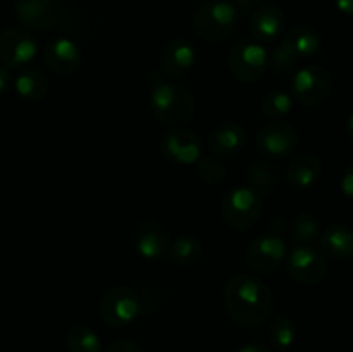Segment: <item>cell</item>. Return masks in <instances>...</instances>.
<instances>
[{
  "label": "cell",
  "instance_id": "obj_1",
  "mask_svg": "<svg viewBox=\"0 0 353 352\" xmlns=\"http://www.w3.org/2000/svg\"><path fill=\"white\" fill-rule=\"evenodd\" d=\"M224 304L231 320L241 328L264 324L272 313V293L264 283L252 275H234L224 289Z\"/></svg>",
  "mask_w": 353,
  "mask_h": 352
},
{
  "label": "cell",
  "instance_id": "obj_2",
  "mask_svg": "<svg viewBox=\"0 0 353 352\" xmlns=\"http://www.w3.org/2000/svg\"><path fill=\"white\" fill-rule=\"evenodd\" d=\"M150 106L157 121L171 128H181L193 119L196 102L193 93L171 79H154Z\"/></svg>",
  "mask_w": 353,
  "mask_h": 352
},
{
  "label": "cell",
  "instance_id": "obj_3",
  "mask_svg": "<svg viewBox=\"0 0 353 352\" xmlns=\"http://www.w3.org/2000/svg\"><path fill=\"white\" fill-rule=\"evenodd\" d=\"M240 10L226 0H212L196 9L193 28L207 41H223L236 31L240 24Z\"/></svg>",
  "mask_w": 353,
  "mask_h": 352
},
{
  "label": "cell",
  "instance_id": "obj_4",
  "mask_svg": "<svg viewBox=\"0 0 353 352\" xmlns=\"http://www.w3.org/2000/svg\"><path fill=\"white\" fill-rule=\"evenodd\" d=\"M223 219L234 230H248L259 221L262 213L261 193L252 186H236L223 200Z\"/></svg>",
  "mask_w": 353,
  "mask_h": 352
},
{
  "label": "cell",
  "instance_id": "obj_5",
  "mask_svg": "<svg viewBox=\"0 0 353 352\" xmlns=\"http://www.w3.org/2000/svg\"><path fill=\"white\" fill-rule=\"evenodd\" d=\"M228 68L236 79L254 83L264 76L269 68V54L257 40H245L234 45L228 55Z\"/></svg>",
  "mask_w": 353,
  "mask_h": 352
},
{
  "label": "cell",
  "instance_id": "obj_6",
  "mask_svg": "<svg viewBox=\"0 0 353 352\" xmlns=\"http://www.w3.org/2000/svg\"><path fill=\"white\" fill-rule=\"evenodd\" d=\"M331 90H333V78L323 66H303L292 79V97L307 107L323 104L330 97Z\"/></svg>",
  "mask_w": 353,
  "mask_h": 352
},
{
  "label": "cell",
  "instance_id": "obj_7",
  "mask_svg": "<svg viewBox=\"0 0 353 352\" xmlns=\"http://www.w3.org/2000/svg\"><path fill=\"white\" fill-rule=\"evenodd\" d=\"M141 314V297L130 286H114L100 300V317L114 328H123Z\"/></svg>",
  "mask_w": 353,
  "mask_h": 352
},
{
  "label": "cell",
  "instance_id": "obj_8",
  "mask_svg": "<svg viewBox=\"0 0 353 352\" xmlns=\"http://www.w3.org/2000/svg\"><path fill=\"white\" fill-rule=\"evenodd\" d=\"M161 154L172 164H195L202 159V140L188 128H172L162 135Z\"/></svg>",
  "mask_w": 353,
  "mask_h": 352
},
{
  "label": "cell",
  "instance_id": "obj_9",
  "mask_svg": "<svg viewBox=\"0 0 353 352\" xmlns=\"http://www.w3.org/2000/svg\"><path fill=\"white\" fill-rule=\"evenodd\" d=\"M38 52V41L26 28H9L0 35V62L9 69L30 64Z\"/></svg>",
  "mask_w": 353,
  "mask_h": 352
},
{
  "label": "cell",
  "instance_id": "obj_10",
  "mask_svg": "<svg viewBox=\"0 0 353 352\" xmlns=\"http://www.w3.org/2000/svg\"><path fill=\"white\" fill-rule=\"evenodd\" d=\"M286 273L300 285L319 283L327 273V261L319 251L310 245H296L286 261Z\"/></svg>",
  "mask_w": 353,
  "mask_h": 352
},
{
  "label": "cell",
  "instance_id": "obj_11",
  "mask_svg": "<svg viewBox=\"0 0 353 352\" xmlns=\"http://www.w3.org/2000/svg\"><path fill=\"white\" fill-rule=\"evenodd\" d=\"M14 10L17 19L26 28L47 31L61 21L64 0H16Z\"/></svg>",
  "mask_w": 353,
  "mask_h": 352
},
{
  "label": "cell",
  "instance_id": "obj_12",
  "mask_svg": "<svg viewBox=\"0 0 353 352\" xmlns=\"http://www.w3.org/2000/svg\"><path fill=\"white\" fill-rule=\"evenodd\" d=\"M286 257V244L279 235L268 233L257 237L247 248V264L255 273H271Z\"/></svg>",
  "mask_w": 353,
  "mask_h": 352
},
{
  "label": "cell",
  "instance_id": "obj_13",
  "mask_svg": "<svg viewBox=\"0 0 353 352\" xmlns=\"http://www.w3.org/2000/svg\"><path fill=\"white\" fill-rule=\"evenodd\" d=\"M300 135L296 128L283 121H272L262 126L257 133V147L264 155L281 159L296 148Z\"/></svg>",
  "mask_w": 353,
  "mask_h": 352
},
{
  "label": "cell",
  "instance_id": "obj_14",
  "mask_svg": "<svg viewBox=\"0 0 353 352\" xmlns=\"http://www.w3.org/2000/svg\"><path fill=\"white\" fill-rule=\"evenodd\" d=\"M133 245L145 261H159L169 251V231L157 221H141L134 228Z\"/></svg>",
  "mask_w": 353,
  "mask_h": 352
},
{
  "label": "cell",
  "instance_id": "obj_15",
  "mask_svg": "<svg viewBox=\"0 0 353 352\" xmlns=\"http://www.w3.org/2000/svg\"><path fill=\"white\" fill-rule=\"evenodd\" d=\"M43 61L52 72L59 76H69L81 66V48L71 38L57 37L45 47Z\"/></svg>",
  "mask_w": 353,
  "mask_h": 352
},
{
  "label": "cell",
  "instance_id": "obj_16",
  "mask_svg": "<svg viewBox=\"0 0 353 352\" xmlns=\"http://www.w3.org/2000/svg\"><path fill=\"white\" fill-rule=\"evenodd\" d=\"M195 64V48L185 38H174L161 54V69L169 78L185 76Z\"/></svg>",
  "mask_w": 353,
  "mask_h": 352
},
{
  "label": "cell",
  "instance_id": "obj_17",
  "mask_svg": "<svg viewBox=\"0 0 353 352\" xmlns=\"http://www.w3.org/2000/svg\"><path fill=\"white\" fill-rule=\"evenodd\" d=\"M250 33L257 41H274L285 33V14L278 6H261L250 17Z\"/></svg>",
  "mask_w": 353,
  "mask_h": 352
},
{
  "label": "cell",
  "instance_id": "obj_18",
  "mask_svg": "<svg viewBox=\"0 0 353 352\" xmlns=\"http://www.w3.org/2000/svg\"><path fill=\"white\" fill-rule=\"evenodd\" d=\"M245 141H247V133L234 121H226V123L219 124L210 131L209 138H207V145L210 150L223 157L238 154L243 148Z\"/></svg>",
  "mask_w": 353,
  "mask_h": 352
},
{
  "label": "cell",
  "instance_id": "obj_19",
  "mask_svg": "<svg viewBox=\"0 0 353 352\" xmlns=\"http://www.w3.org/2000/svg\"><path fill=\"white\" fill-rule=\"evenodd\" d=\"M321 248L334 259L353 255V231L343 224H331L321 233Z\"/></svg>",
  "mask_w": 353,
  "mask_h": 352
},
{
  "label": "cell",
  "instance_id": "obj_20",
  "mask_svg": "<svg viewBox=\"0 0 353 352\" xmlns=\"http://www.w3.org/2000/svg\"><path fill=\"white\" fill-rule=\"evenodd\" d=\"M323 173V162L314 155H300L286 166V179L299 188H309Z\"/></svg>",
  "mask_w": 353,
  "mask_h": 352
},
{
  "label": "cell",
  "instance_id": "obj_21",
  "mask_svg": "<svg viewBox=\"0 0 353 352\" xmlns=\"http://www.w3.org/2000/svg\"><path fill=\"white\" fill-rule=\"evenodd\" d=\"M283 41L286 45L292 47V50L302 57H309V55L317 54V50L323 45V38L317 33L314 28L303 26V24H299V26H293L290 30H286L283 33Z\"/></svg>",
  "mask_w": 353,
  "mask_h": 352
},
{
  "label": "cell",
  "instance_id": "obj_22",
  "mask_svg": "<svg viewBox=\"0 0 353 352\" xmlns=\"http://www.w3.org/2000/svg\"><path fill=\"white\" fill-rule=\"evenodd\" d=\"M14 90L21 99L28 102H38L45 99L48 92V79L34 68H24L14 79Z\"/></svg>",
  "mask_w": 353,
  "mask_h": 352
},
{
  "label": "cell",
  "instance_id": "obj_23",
  "mask_svg": "<svg viewBox=\"0 0 353 352\" xmlns=\"http://www.w3.org/2000/svg\"><path fill=\"white\" fill-rule=\"evenodd\" d=\"M169 257L178 266H192L202 257L203 245L195 235H181L169 245Z\"/></svg>",
  "mask_w": 353,
  "mask_h": 352
},
{
  "label": "cell",
  "instance_id": "obj_24",
  "mask_svg": "<svg viewBox=\"0 0 353 352\" xmlns=\"http://www.w3.org/2000/svg\"><path fill=\"white\" fill-rule=\"evenodd\" d=\"M65 347L69 352H102V340L92 328L79 324L69 330Z\"/></svg>",
  "mask_w": 353,
  "mask_h": 352
},
{
  "label": "cell",
  "instance_id": "obj_25",
  "mask_svg": "<svg viewBox=\"0 0 353 352\" xmlns=\"http://www.w3.org/2000/svg\"><path fill=\"white\" fill-rule=\"evenodd\" d=\"M247 175L248 182L252 183V188L257 193L272 190V186H274L279 179V173L278 169H276V166H272L271 162L265 161L252 162L247 169Z\"/></svg>",
  "mask_w": 353,
  "mask_h": 352
},
{
  "label": "cell",
  "instance_id": "obj_26",
  "mask_svg": "<svg viewBox=\"0 0 353 352\" xmlns=\"http://www.w3.org/2000/svg\"><path fill=\"white\" fill-rule=\"evenodd\" d=\"M290 235L299 245H310L321 235V223L310 213H302L290 224Z\"/></svg>",
  "mask_w": 353,
  "mask_h": 352
},
{
  "label": "cell",
  "instance_id": "obj_27",
  "mask_svg": "<svg viewBox=\"0 0 353 352\" xmlns=\"http://www.w3.org/2000/svg\"><path fill=\"white\" fill-rule=\"evenodd\" d=\"M293 107V97L290 93L281 92V90H274L262 97L261 100V110L265 117L272 121H279L281 117L288 116L292 113Z\"/></svg>",
  "mask_w": 353,
  "mask_h": 352
},
{
  "label": "cell",
  "instance_id": "obj_28",
  "mask_svg": "<svg viewBox=\"0 0 353 352\" xmlns=\"http://www.w3.org/2000/svg\"><path fill=\"white\" fill-rule=\"evenodd\" d=\"M269 338H271L272 345L279 351H286V349L292 347L296 340V328L293 321L283 316L276 317L269 328Z\"/></svg>",
  "mask_w": 353,
  "mask_h": 352
},
{
  "label": "cell",
  "instance_id": "obj_29",
  "mask_svg": "<svg viewBox=\"0 0 353 352\" xmlns=\"http://www.w3.org/2000/svg\"><path fill=\"white\" fill-rule=\"evenodd\" d=\"M299 59L300 57L292 50V47L281 40V43L274 47L272 54H269V66L279 75H286V72L295 69Z\"/></svg>",
  "mask_w": 353,
  "mask_h": 352
},
{
  "label": "cell",
  "instance_id": "obj_30",
  "mask_svg": "<svg viewBox=\"0 0 353 352\" xmlns=\"http://www.w3.org/2000/svg\"><path fill=\"white\" fill-rule=\"evenodd\" d=\"M196 169H199L200 178L209 185H217V183L224 182L228 175L224 162H221L216 157H202L196 162Z\"/></svg>",
  "mask_w": 353,
  "mask_h": 352
},
{
  "label": "cell",
  "instance_id": "obj_31",
  "mask_svg": "<svg viewBox=\"0 0 353 352\" xmlns=\"http://www.w3.org/2000/svg\"><path fill=\"white\" fill-rule=\"evenodd\" d=\"M105 352H145L140 344L133 340H117Z\"/></svg>",
  "mask_w": 353,
  "mask_h": 352
},
{
  "label": "cell",
  "instance_id": "obj_32",
  "mask_svg": "<svg viewBox=\"0 0 353 352\" xmlns=\"http://www.w3.org/2000/svg\"><path fill=\"white\" fill-rule=\"evenodd\" d=\"M340 188H341V192H343L345 197L353 199V164H350L347 169H345L343 176H341Z\"/></svg>",
  "mask_w": 353,
  "mask_h": 352
},
{
  "label": "cell",
  "instance_id": "obj_33",
  "mask_svg": "<svg viewBox=\"0 0 353 352\" xmlns=\"http://www.w3.org/2000/svg\"><path fill=\"white\" fill-rule=\"evenodd\" d=\"M12 83V76H10V69L7 66L0 64V93L6 92Z\"/></svg>",
  "mask_w": 353,
  "mask_h": 352
},
{
  "label": "cell",
  "instance_id": "obj_34",
  "mask_svg": "<svg viewBox=\"0 0 353 352\" xmlns=\"http://www.w3.org/2000/svg\"><path fill=\"white\" fill-rule=\"evenodd\" d=\"M334 6L345 16H353V0H334Z\"/></svg>",
  "mask_w": 353,
  "mask_h": 352
},
{
  "label": "cell",
  "instance_id": "obj_35",
  "mask_svg": "<svg viewBox=\"0 0 353 352\" xmlns=\"http://www.w3.org/2000/svg\"><path fill=\"white\" fill-rule=\"evenodd\" d=\"M234 352H272V351L262 344H245L241 345V347H238Z\"/></svg>",
  "mask_w": 353,
  "mask_h": 352
},
{
  "label": "cell",
  "instance_id": "obj_36",
  "mask_svg": "<svg viewBox=\"0 0 353 352\" xmlns=\"http://www.w3.org/2000/svg\"><path fill=\"white\" fill-rule=\"evenodd\" d=\"M262 0H234V3H236L238 7H243V9H248V7H254L257 6V3H261Z\"/></svg>",
  "mask_w": 353,
  "mask_h": 352
},
{
  "label": "cell",
  "instance_id": "obj_37",
  "mask_svg": "<svg viewBox=\"0 0 353 352\" xmlns=\"http://www.w3.org/2000/svg\"><path fill=\"white\" fill-rule=\"evenodd\" d=\"M347 128H348V137H350V140L353 141V110L352 114L348 116V123H347Z\"/></svg>",
  "mask_w": 353,
  "mask_h": 352
}]
</instances>
